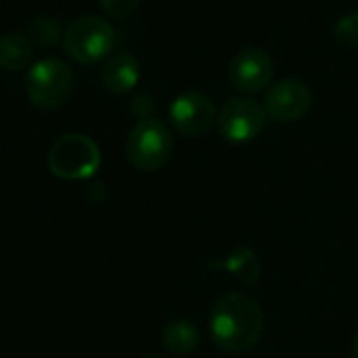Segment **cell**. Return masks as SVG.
<instances>
[{"label": "cell", "mask_w": 358, "mask_h": 358, "mask_svg": "<svg viewBox=\"0 0 358 358\" xmlns=\"http://www.w3.org/2000/svg\"><path fill=\"white\" fill-rule=\"evenodd\" d=\"M213 343L228 354L251 352L264 333V312L255 297L243 291L222 295L209 316Z\"/></svg>", "instance_id": "1"}, {"label": "cell", "mask_w": 358, "mask_h": 358, "mask_svg": "<svg viewBox=\"0 0 358 358\" xmlns=\"http://www.w3.org/2000/svg\"><path fill=\"white\" fill-rule=\"evenodd\" d=\"M49 171L66 182H83L101 166L99 145L83 133H68L55 139L47 156Z\"/></svg>", "instance_id": "2"}, {"label": "cell", "mask_w": 358, "mask_h": 358, "mask_svg": "<svg viewBox=\"0 0 358 358\" xmlns=\"http://www.w3.org/2000/svg\"><path fill=\"white\" fill-rule=\"evenodd\" d=\"M173 145L175 143H173L169 127L162 120L150 116V118L139 120L131 129L124 152H127L129 162L137 171L152 173V171L162 169L169 162L173 154Z\"/></svg>", "instance_id": "3"}, {"label": "cell", "mask_w": 358, "mask_h": 358, "mask_svg": "<svg viewBox=\"0 0 358 358\" xmlns=\"http://www.w3.org/2000/svg\"><path fill=\"white\" fill-rule=\"evenodd\" d=\"M74 89V74L68 64L57 57H45L36 62L26 78V91L32 106L38 110L62 108Z\"/></svg>", "instance_id": "4"}, {"label": "cell", "mask_w": 358, "mask_h": 358, "mask_svg": "<svg viewBox=\"0 0 358 358\" xmlns=\"http://www.w3.org/2000/svg\"><path fill=\"white\" fill-rule=\"evenodd\" d=\"M114 28L99 15H83L66 28L64 49L78 64H95L114 47Z\"/></svg>", "instance_id": "5"}, {"label": "cell", "mask_w": 358, "mask_h": 358, "mask_svg": "<svg viewBox=\"0 0 358 358\" xmlns=\"http://www.w3.org/2000/svg\"><path fill=\"white\" fill-rule=\"evenodd\" d=\"M266 120L268 114L262 103L251 97H232L217 114V129L226 141L247 143L264 131Z\"/></svg>", "instance_id": "6"}, {"label": "cell", "mask_w": 358, "mask_h": 358, "mask_svg": "<svg viewBox=\"0 0 358 358\" xmlns=\"http://www.w3.org/2000/svg\"><path fill=\"white\" fill-rule=\"evenodd\" d=\"M171 127L186 137L205 135L217 122V110L211 97L199 91L179 93L169 106Z\"/></svg>", "instance_id": "7"}, {"label": "cell", "mask_w": 358, "mask_h": 358, "mask_svg": "<svg viewBox=\"0 0 358 358\" xmlns=\"http://www.w3.org/2000/svg\"><path fill=\"white\" fill-rule=\"evenodd\" d=\"M312 108V91L310 87L295 76H287L276 80L264 99V110L268 118L276 122H295L303 118Z\"/></svg>", "instance_id": "8"}, {"label": "cell", "mask_w": 358, "mask_h": 358, "mask_svg": "<svg viewBox=\"0 0 358 358\" xmlns=\"http://www.w3.org/2000/svg\"><path fill=\"white\" fill-rule=\"evenodd\" d=\"M274 64L270 55L257 47H249L238 51L230 66H228V78L241 93H259L272 83Z\"/></svg>", "instance_id": "9"}, {"label": "cell", "mask_w": 358, "mask_h": 358, "mask_svg": "<svg viewBox=\"0 0 358 358\" xmlns=\"http://www.w3.org/2000/svg\"><path fill=\"white\" fill-rule=\"evenodd\" d=\"M139 76H141L139 62L131 53L112 55L101 70V83L114 95H124L133 91L139 83Z\"/></svg>", "instance_id": "10"}, {"label": "cell", "mask_w": 358, "mask_h": 358, "mask_svg": "<svg viewBox=\"0 0 358 358\" xmlns=\"http://www.w3.org/2000/svg\"><path fill=\"white\" fill-rule=\"evenodd\" d=\"M201 329L188 318L169 320L162 329V343L175 356H186L201 345Z\"/></svg>", "instance_id": "11"}, {"label": "cell", "mask_w": 358, "mask_h": 358, "mask_svg": "<svg viewBox=\"0 0 358 358\" xmlns=\"http://www.w3.org/2000/svg\"><path fill=\"white\" fill-rule=\"evenodd\" d=\"M220 268L226 270L230 276H234L245 287H253L259 280V272H262L257 253L251 247H236V249H232L228 253V257L220 262Z\"/></svg>", "instance_id": "12"}, {"label": "cell", "mask_w": 358, "mask_h": 358, "mask_svg": "<svg viewBox=\"0 0 358 358\" xmlns=\"http://www.w3.org/2000/svg\"><path fill=\"white\" fill-rule=\"evenodd\" d=\"M32 62V43L24 34L7 32L0 36V68L7 72L26 70Z\"/></svg>", "instance_id": "13"}, {"label": "cell", "mask_w": 358, "mask_h": 358, "mask_svg": "<svg viewBox=\"0 0 358 358\" xmlns=\"http://www.w3.org/2000/svg\"><path fill=\"white\" fill-rule=\"evenodd\" d=\"M28 34L41 47H55L62 41V36H66L62 22L57 17H49V15L34 17L28 26Z\"/></svg>", "instance_id": "14"}, {"label": "cell", "mask_w": 358, "mask_h": 358, "mask_svg": "<svg viewBox=\"0 0 358 358\" xmlns=\"http://www.w3.org/2000/svg\"><path fill=\"white\" fill-rule=\"evenodd\" d=\"M335 41L343 47H358V11L343 15L335 24Z\"/></svg>", "instance_id": "15"}, {"label": "cell", "mask_w": 358, "mask_h": 358, "mask_svg": "<svg viewBox=\"0 0 358 358\" xmlns=\"http://www.w3.org/2000/svg\"><path fill=\"white\" fill-rule=\"evenodd\" d=\"M141 0H99V7L116 20H124L129 15L135 13V9L139 7Z\"/></svg>", "instance_id": "16"}, {"label": "cell", "mask_w": 358, "mask_h": 358, "mask_svg": "<svg viewBox=\"0 0 358 358\" xmlns=\"http://www.w3.org/2000/svg\"><path fill=\"white\" fill-rule=\"evenodd\" d=\"M152 108H154V103H152V99L148 95H137L133 99V103H131V112L137 114V116H141V120L143 118H150L148 112H152Z\"/></svg>", "instance_id": "17"}, {"label": "cell", "mask_w": 358, "mask_h": 358, "mask_svg": "<svg viewBox=\"0 0 358 358\" xmlns=\"http://www.w3.org/2000/svg\"><path fill=\"white\" fill-rule=\"evenodd\" d=\"M350 358H358V331L354 333V339L350 345Z\"/></svg>", "instance_id": "18"}, {"label": "cell", "mask_w": 358, "mask_h": 358, "mask_svg": "<svg viewBox=\"0 0 358 358\" xmlns=\"http://www.w3.org/2000/svg\"><path fill=\"white\" fill-rule=\"evenodd\" d=\"M143 358H160V356H143Z\"/></svg>", "instance_id": "19"}]
</instances>
